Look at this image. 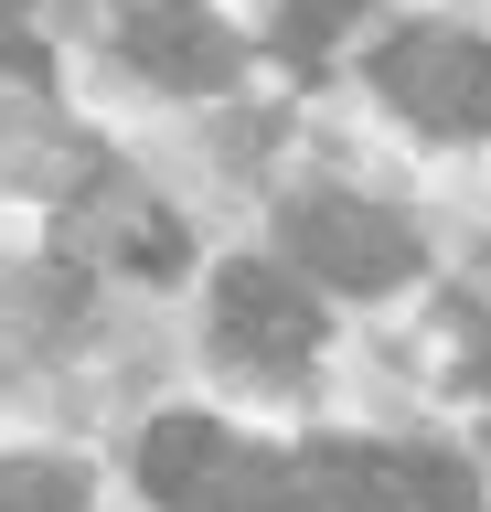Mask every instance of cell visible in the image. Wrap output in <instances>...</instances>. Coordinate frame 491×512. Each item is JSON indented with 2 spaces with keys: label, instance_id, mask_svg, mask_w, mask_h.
Instances as JSON below:
<instances>
[{
  "label": "cell",
  "instance_id": "8992f818",
  "mask_svg": "<svg viewBox=\"0 0 491 512\" xmlns=\"http://www.w3.org/2000/svg\"><path fill=\"white\" fill-rule=\"evenodd\" d=\"M289 512H395V491H385V459H374V448H342V438H321L310 459H289Z\"/></svg>",
  "mask_w": 491,
  "mask_h": 512
},
{
  "label": "cell",
  "instance_id": "7a4b0ae2",
  "mask_svg": "<svg viewBox=\"0 0 491 512\" xmlns=\"http://www.w3.org/2000/svg\"><path fill=\"white\" fill-rule=\"evenodd\" d=\"M374 86L417 128H438V139L491 128V43H470V32H406V43H385Z\"/></svg>",
  "mask_w": 491,
  "mask_h": 512
},
{
  "label": "cell",
  "instance_id": "6da1fadb",
  "mask_svg": "<svg viewBox=\"0 0 491 512\" xmlns=\"http://www.w3.org/2000/svg\"><path fill=\"white\" fill-rule=\"evenodd\" d=\"M278 246H289V267H321V288H353V299H374L417 267V235L353 192H299L278 214Z\"/></svg>",
  "mask_w": 491,
  "mask_h": 512
},
{
  "label": "cell",
  "instance_id": "ba28073f",
  "mask_svg": "<svg viewBox=\"0 0 491 512\" xmlns=\"http://www.w3.org/2000/svg\"><path fill=\"white\" fill-rule=\"evenodd\" d=\"M353 11H363V0H289V11H278V54H289V64H321L331 43L353 32Z\"/></svg>",
  "mask_w": 491,
  "mask_h": 512
},
{
  "label": "cell",
  "instance_id": "5b68a950",
  "mask_svg": "<svg viewBox=\"0 0 491 512\" xmlns=\"http://www.w3.org/2000/svg\"><path fill=\"white\" fill-rule=\"evenodd\" d=\"M225 470H235V438L214 416H161V427L139 438V480H150V502H171V512H203Z\"/></svg>",
  "mask_w": 491,
  "mask_h": 512
},
{
  "label": "cell",
  "instance_id": "3957f363",
  "mask_svg": "<svg viewBox=\"0 0 491 512\" xmlns=\"http://www.w3.org/2000/svg\"><path fill=\"white\" fill-rule=\"evenodd\" d=\"M214 331H225V352L289 374L299 352L321 342V299H310L289 267H225V288H214Z\"/></svg>",
  "mask_w": 491,
  "mask_h": 512
},
{
  "label": "cell",
  "instance_id": "8fae6325",
  "mask_svg": "<svg viewBox=\"0 0 491 512\" xmlns=\"http://www.w3.org/2000/svg\"><path fill=\"white\" fill-rule=\"evenodd\" d=\"M11 11H33V0H0V22H11Z\"/></svg>",
  "mask_w": 491,
  "mask_h": 512
},
{
  "label": "cell",
  "instance_id": "9c48e42d",
  "mask_svg": "<svg viewBox=\"0 0 491 512\" xmlns=\"http://www.w3.org/2000/svg\"><path fill=\"white\" fill-rule=\"evenodd\" d=\"M203 512H289V470L257 459V448H235V470L214 480V502H203Z\"/></svg>",
  "mask_w": 491,
  "mask_h": 512
},
{
  "label": "cell",
  "instance_id": "30bf717a",
  "mask_svg": "<svg viewBox=\"0 0 491 512\" xmlns=\"http://www.w3.org/2000/svg\"><path fill=\"white\" fill-rule=\"evenodd\" d=\"M0 512H86V470H0Z\"/></svg>",
  "mask_w": 491,
  "mask_h": 512
},
{
  "label": "cell",
  "instance_id": "52a82bcc",
  "mask_svg": "<svg viewBox=\"0 0 491 512\" xmlns=\"http://www.w3.org/2000/svg\"><path fill=\"white\" fill-rule=\"evenodd\" d=\"M385 491L406 512H481V480H470V459H449V448H406V459H385Z\"/></svg>",
  "mask_w": 491,
  "mask_h": 512
},
{
  "label": "cell",
  "instance_id": "277c9868",
  "mask_svg": "<svg viewBox=\"0 0 491 512\" xmlns=\"http://www.w3.org/2000/svg\"><path fill=\"white\" fill-rule=\"evenodd\" d=\"M118 43H129V64H150V75L182 86V96H214V86L235 75V32L214 22L203 0H139Z\"/></svg>",
  "mask_w": 491,
  "mask_h": 512
}]
</instances>
